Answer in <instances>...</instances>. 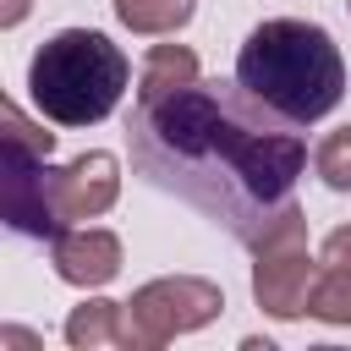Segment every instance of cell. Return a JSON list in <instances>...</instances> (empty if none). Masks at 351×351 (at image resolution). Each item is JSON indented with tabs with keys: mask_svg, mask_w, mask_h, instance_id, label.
Returning a JSON list of instances; mask_svg holds the SVG:
<instances>
[{
	"mask_svg": "<svg viewBox=\"0 0 351 351\" xmlns=\"http://www.w3.org/2000/svg\"><path fill=\"white\" fill-rule=\"evenodd\" d=\"M313 170L329 192H351V126L324 132V143L313 148Z\"/></svg>",
	"mask_w": 351,
	"mask_h": 351,
	"instance_id": "7c38bea8",
	"label": "cell"
},
{
	"mask_svg": "<svg viewBox=\"0 0 351 351\" xmlns=\"http://www.w3.org/2000/svg\"><path fill=\"white\" fill-rule=\"evenodd\" d=\"M313 280H318V258L307 252V219L302 214L252 247V302L269 318H280V324L307 318Z\"/></svg>",
	"mask_w": 351,
	"mask_h": 351,
	"instance_id": "8992f818",
	"label": "cell"
},
{
	"mask_svg": "<svg viewBox=\"0 0 351 351\" xmlns=\"http://www.w3.org/2000/svg\"><path fill=\"white\" fill-rule=\"evenodd\" d=\"M132 60L99 27H60L27 60V99L55 126H99L115 115Z\"/></svg>",
	"mask_w": 351,
	"mask_h": 351,
	"instance_id": "277c9868",
	"label": "cell"
},
{
	"mask_svg": "<svg viewBox=\"0 0 351 351\" xmlns=\"http://www.w3.org/2000/svg\"><path fill=\"white\" fill-rule=\"evenodd\" d=\"M27 5H33V0H5V5H0V27H16V22L27 16Z\"/></svg>",
	"mask_w": 351,
	"mask_h": 351,
	"instance_id": "4fadbf2b",
	"label": "cell"
},
{
	"mask_svg": "<svg viewBox=\"0 0 351 351\" xmlns=\"http://www.w3.org/2000/svg\"><path fill=\"white\" fill-rule=\"evenodd\" d=\"M225 313V291L203 274H159L126 302V351H159Z\"/></svg>",
	"mask_w": 351,
	"mask_h": 351,
	"instance_id": "5b68a950",
	"label": "cell"
},
{
	"mask_svg": "<svg viewBox=\"0 0 351 351\" xmlns=\"http://www.w3.org/2000/svg\"><path fill=\"white\" fill-rule=\"evenodd\" d=\"M110 5H115V22L126 33H143V38H170L197 11V0H110Z\"/></svg>",
	"mask_w": 351,
	"mask_h": 351,
	"instance_id": "30bf717a",
	"label": "cell"
},
{
	"mask_svg": "<svg viewBox=\"0 0 351 351\" xmlns=\"http://www.w3.org/2000/svg\"><path fill=\"white\" fill-rule=\"evenodd\" d=\"M0 176H5V225L33 241H55L77 219H99L121 197V159L110 148H88L71 165H49V148L0 137Z\"/></svg>",
	"mask_w": 351,
	"mask_h": 351,
	"instance_id": "3957f363",
	"label": "cell"
},
{
	"mask_svg": "<svg viewBox=\"0 0 351 351\" xmlns=\"http://www.w3.org/2000/svg\"><path fill=\"white\" fill-rule=\"evenodd\" d=\"M307 318L351 329V225H335L318 247V280L307 296Z\"/></svg>",
	"mask_w": 351,
	"mask_h": 351,
	"instance_id": "ba28073f",
	"label": "cell"
},
{
	"mask_svg": "<svg viewBox=\"0 0 351 351\" xmlns=\"http://www.w3.org/2000/svg\"><path fill=\"white\" fill-rule=\"evenodd\" d=\"M132 165L148 186L181 197L208 225L258 247L296 219V176L307 170L302 126L263 110L241 82L192 77L165 93H137Z\"/></svg>",
	"mask_w": 351,
	"mask_h": 351,
	"instance_id": "6da1fadb",
	"label": "cell"
},
{
	"mask_svg": "<svg viewBox=\"0 0 351 351\" xmlns=\"http://www.w3.org/2000/svg\"><path fill=\"white\" fill-rule=\"evenodd\" d=\"M346 11H351V0H346Z\"/></svg>",
	"mask_w": 351,
	"mask_h": 351,
	"instance_id": "9a60e30c",
	"label": "cell"
},
{
	"mask_svg": "<svg viewBox=\"0 0 351 351\" xmlns=\"http://www.w3.org/2000/svg\"><path fill=\"white\" fill-rule=\"evenodd\" d=\"M49 263L66 285L77 291H99L121 274V236L104 230V225H66L55 241H49Z\"/></svg>",
	"mask_w": 351,
	"mask_h": 351,
	"instance_id": "52a82bcc",
	"label": "cell"
},
{
	"mask_svg": "<svg viewBox=\"0 0 351 351\" xmlns=\"http://www.w3.org/2000/svg\"><path fill=\"white\" fill-rule=\"evenodd\" d=\"M236 82L280 121L313 126L346 99V60L329 27L302 16H269L241 38Z\"/></svg>",
	"mask_w": 351,
	"mask_h": 351,
	"instance_id": "7a4b0ae2",
	"label": "cell"
},
{
	"mask_svg": "<svg viewBox=\"0 0 351 351\" xmlns=\"http://www.w3.org/2000/svg\"><path fill=\"white\" fill-rule=\"evenodd\" d=\"M0 346H27V351H38V335H27V329H0Z\"/></svg>",
	"mask_w": 351,
	"mask_h": 351,
	"instance_id": "5bb4252c",
	"label": "cell"
},
{
	"mask_svg": "<svg viewBox=\"0 0 351 351\" xmlns=\"http://www.w3.org/2000/svg\"><path fill=\"white\" fill-rule=\"evenodd\" d=\"M192 77H203V71H197V55H192L186 44H154L148 60H143L137 93H165V88H181V82H192Z\"/></svg>",
	"mask_w": 351,
	"mask_h": 351,
	"instance_id": "8fae6325",
	"label": "cell"
},
{
	"mask_svg": "<svg viewBox=\"0 0 351 351\" xmlns=\"http://www.w3.org/2000/svg\"><path fill=\"white\" fill-rule=\"evenodd\" d=\"M66 346L71 351H99V346H126V302L88 296L66 318Z\"/></svg>",
	"mask_w": 351,
	"mask_h": 351,
	"instance_id": "9c48e42d",
	"label": "cell"
}]
</instances>
